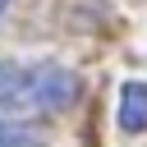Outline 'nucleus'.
<instances>
[{
	"instance_id": "f03ea898",
	"label": "nucleus",
	"mask_w": 147,
	"mask_h": 147,
	"mask_svg": "<svg viewBox=\"0 0 147 147\" xmlns=\"http://www.w3.org/2000/svg\"><path fill=\"white\" fill-rule=\"evenodd\" d=\"M119 129L124 133L147 129V83H124L119 87Z\"/></svg>"
},
{
	"instance_id": "f257e3e1",
	"label": "nucleus",
	"mask_w": 147,
	"mask_h": 147,
	"mask_svg": "<svg viewBox=\"0 0 147 147\" xmlns=\"http://www.w3.org/2000/svg\"><path fill=\"white\" fill-rule=\"evenodd\" d=\"M78 101V78L60 64L0 60V110L9 115H55Z\"/></svg>"
},
{
	"instance_id": "20e7f679",
	"label": "nucleus",
	"mask_w": 147,
	"mask_h": 147,
	"mask_svg": "<svg viewBox=\"0 0 147 147\" xmlns=\"http://www.w3.org/2000/svg\"><path fill=\"white\" fill-rule=\"evenodd\" d=\"M5 9H9V0H0V18H5Z\"/></svg>"
},
{
	"instance_id": "7ed1b4c3",
	"label": "nucleus",
	"mask_w": 147,
	"mask_h": 147,
	"mask_svg": "<svg viewBox=\"0 0 147 147\" xmlns=\"http://www.w3.org/2000/svg\"><path fill=\"white\" fill-rule=\"evenodd\" d=\"M0 147H41V138L32 129H23V124H14V119L0 115Z\"/></svg>"
}]
</instances>
